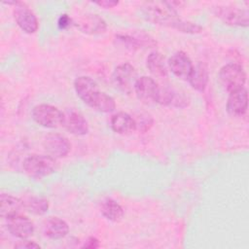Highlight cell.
Instances as JSON below:
<instances>
[{
	"instance_id": "cell-1",
	"label": "cell",
	"mask_w": 249,
	"mask_h": 249,
	"mask_svg": "<svg viewBox=\"0 0 249 249\" xmlns=\"http://www.w3.org/2000/svg\"><path fill=\"white\" fill-rule=\"evenodd\" d=\"M141 13L147 20L155 24L170 27L183 33L196 34L203 29L196 23L181 19L171 2L156 1L145 3L141 7Z\"/></svg>"
},
{
	"instance_id": "cell-2",
	"label": "cell",
	"mask_w": 249,
	"mask_h": 249,
	"mask_svg": "<svg viewBox=\"0 0 249 249\" xmlns=\"http://www.w3.org/2000/svg\"><path fill=\"white\" fill-rule=\"evenodd\" d=\"M22 167L29 177L41 179L55 170L56 160L50 155L33 154L23 160Z\"/></svg>"
},
{
	"instance_id": "cell-3",
	"label": "cell",
	"mask_w": 249,
	"mask_h": 249,
	"mask_svg": "<svg viewBox=\"0 0 249 249\" xmlns=\"http://www.w3.org/2000/svg\"><path fill=\"white\" fill-rule=\"evenodd\" d=\"M218 77L222 87L230 93L244 88L247 76L240 64L231 62L221 67Z\"/></svg>"
},
{
	"instance_id": "cell-4",
	"label": "cell",
	"mask_w": 249,
	"mask_h": 249,
	"mask_svg": "<svg viewBox=\"0 0 249 249\" xmlns=\"http://www.w3.org/2000/svg\"><path fill=\"white\" fill-rule=\"evenodd\" d=\"M137 72L130 63L118 65L112 73V84L116 89L125 94L134 91V86L137 81Z\"/></svg>"
},
{
	"instance_id": "cell-5",
	"label": "cell",
	"mask_w": 249,
	"mask_h": 249,
	"mask_svg": "<svg viewBox=\"0 0 249 249\" xmlns=\"http://www.w3.org/2000/svg\"><path fill=\"white\" fill-rule=\"evenodd\" d=\"M32 118L40 125L47 128H55L62 125L63 112L50 104H38L32 109Z\"/></svg>"
},
{
	"instance_id": "cell-6",
	"label": "cell",
	"mask_w": 249,
	"mask_h": 249,
	"mask_svg": "<svg viewBox=\"0 0 249 249\" xmlns=\"http://www.w3.org/2000/svg\"><path fill=\"white\" fill-rule=\"evenodd\" d=\"M73 25L88 35H99L107 28L106 21L96 14L87 13L73 18Z\"/></svg>"
},
{
	"instance_id": "cell-7",
	"label": "cell",
	"mask_w": 249,
	"mask_h": 249,
	"mask_svg": "<svg viewBox=\"0 0 249 249\" xmlns=\"http://www.w3.org/2000/svg\"><path fill=\"white\" fill-rule=\"evenodd\" d=\"M214 14L223 22L231 26H248V11L232 6H218L214 9Z\"/></svg>"
},
{
	"instance_id": "cell-8",
	"label": "cell",
	"mask_w": 249,
	"mask_h": 249,
	"mask_svg": "<svg viewBox=\"0 0 249 249\" xmlns=\"http://www.w3.org/2000/svg\"><path fill=\"white\" fill-rule=\"evenodd\" d=\"M115 40L119 45L130 51L152 48L157 45V42L144 32H133L132 34L119 33L116 34Z\"/></svg>"
},
{
	"instance_id": "cell-9",
	"label": "cell",
	"mask_w": 249,
	"mask_h": 249,
	"mask_svg": "<svg viewBox=\"0 0 249 249\" xmlns=\"http://www.w3.org/2000/svg\"><path fill=\"white\" fill-rule=\"evenodd\" d=\"M14 18L17 24L25 33L32 34L36 32L39 27V22L35 14L23 2L18 1V3L15 5Z\"/></svg>"
},
{
	"instance_id": "cell-10",
	"label": "cell",
	"mask_w": 249,
	"mask_h": 249,
	"mask_svg": "<svg viewBox=\"0 0 249 249\" xmlns=\"http://www.w3.org/2000/svg\"><path fill=\"white\" fill-rule=\"evenodd\" d=\"M134 92L137 98L144 103H157L160 93V87L153 78L141 76L138 77L135 83Z\"/></svg>"
},
{
	"instance_id": "cell-11",
	"label": "cell",
	"mask_w": 249,
	"mask_h": 249,
	"mask_svg": "<svg viewBox=\"0 0 249 249\" xmlns=\"http://www.w3.org/2000/svg\"><path fill=\"white\" fill-rule=\"evenodd\" d=\"M62 126L71 134L76 136L86 135L89 132V124L83 114L74 108L63 112Z\"/></svg>"
},
{
	"instance_id": "cell-12",
	"label": "cell",
	"mask_w": 249,
	"mask_h": 249,
	"mask_svg": "<svg viewBox=\"0 0 249 249\" xmlns=\"http://www.w3.org/2000/svg\"><path fill=\"white\" fill-rule=\"evenodd\" d=\"M167 66L174 76L185 81H188L194 68V64L191 58L186 53L182 51L174 53L169 57Z\"/></svg>"
},
{
	"instance_id": "cell-13",
	"label": "cell",
	"mask_w": 249,
	"mask_h": 249,
	"mask_svg": "<svg viewBox=\"0 0 249 249\" xmlns=\"http://www.w3.org/2000/svg\"><path fill=\"white\" fill-rule=\"evenodd\" d=\"M44 148L54 159L66 157L71 150V143L65 136L59 133H50L44 139Z\"/></svg>"
},
{
	"instance_id": "cell-14",
	"label": "cell",
	"mask_w": 249,
	"mask_h": 249,
	"mask_svg": "<svg viewBox=\"0 0 249 249\" xmlns=\"http://www.w3.org/2000/svg\"><path fill=\"white\" fill-rule=\"evenodd\" d=\"M6 220L9 232L18 238H28L34 232V225L32 221L22 214L11 216Z\"/></svg>"
},
{
	"instance_id": "cell-15",
	"label": "cell",
	"mask_w": 249,
	"mask_h": 249,
	"mask_svg": "<svg viewBox=\"0 0 249 249\" xmlns=\"http://www.w3.org/2000/svg\"><path fill=\"white\" fill-rule=\"evenodd\" d=\"M74 89L80 99L89 106L100 91L95 81L88 76H80L76 78L74 81Z\"/></svg>"
},
{
	"instance_id": "cell-16",
	"label": "cell",
	"mask_w": 249,
	"mask_h": 249,
	"mask_svg": "<svg viewBox=\"0 0 249 249\" xmlns=\"http://www.w3.org/2000/svg\"><path fill=\"white\" fill-rule=\"evenodd\" d=\"M248 93L245 88L230 92L227 100V111L232 117H241L247 112Z\"/></svg>"
},
{
	"instance_id": "cell-17",
	"label": "cell",
	"mask_w": 249,
	"mask_h": 249,
	"mask_svg": "<svg viewBox=\"0 0 249 249\" xmlns=\"http://www.w3.org/2000/svg\"><path fill=\"white\" fill-rule=\"evenodd\" d=\"M157 103L163 106L185 108L189 105L190 99L184 93L179 92L174 89L160 88V93Z\"/></svg>"
},
{
	"instance_id": "cell-18",
	"label": "cell",
	"mask_w": 249,
	"mask_h": 249,
	"mask_svg": "<svg viewBox=\"0 0 249 249\" xmlns=\"http://www.w3.org/2000/svg\"><path fill=\"white\" fill-rule=\"evenodd\" d=\"M109 123L112 130L118 134H129L136 130L135 119L125 112L115 113Z\"/></svg>"
},
{
	"instance_id": "cell-19",
	"label": "cell",
	"mask_w": 249,
	"mask_h": 249,
	"mask_svg": "<svg viewBox=\"0 0 249 249\" xmlns=\"http://www.w3.org/2000/svg\"><path fill=\"white\" fill-rule=\"evenodd\" d=\"M44 234L51 239H61L69 232L67 223L58 217H49L43 223Z\"/></svg>"
},
{
	"instance_id": "cell-20",
	"label": "cell",
	"mask_w": 249,
	"mask_h": 249,
	"mask_svg": "<svg viewBox=\"0 0 249 249\" xmlns=\"http://www.w3.org/2000/svg\"><path fill=\"white\" fill-rule=\"evenodd\" d=\"M0 204V215L4 219H8L17 214H21L25 209L22 199L7 194L1 195Z\"/></svg>"
},
{
	"instance_id": "cell-21",
	"label": "cell",
	"mask_w": 249,
	"mask_h": 249,
	"mask_svg": "<svg viewBox=\"0 0 249 249\" xmlns=\"http://www.w3.org/2000/svg\"><path fill=\"white\" fill-rule=\"evenodd\" d=\"M99 211L103 217L114 223L121 222L124 216L123 207L110 197H105L100 201Z\"/></svg>"
},
{
	"instance_id": "cell-22",
	"label": "cell",
	"mask_w": 249,
	"mask_h": 249,
	"mask_svg": "<svg viewBox=\"0 0 249 249\" xmlns=\"http://www.w3.org/2000/svg\"><path fill=\"white\" fill-rule=\"evenodd\" d=\"M146 64L149 71L158 78H165L168 74V66L165 61L164 56L157 52L154 51L149 53L146 59Z\"/></svg>"
},
{
	"instance_id": "cell-23",
	"label": "cell",
	"mask_w": 249,
	"mask_h": 249,
	"mask_svg": "<svg viewBox=\"0 0 249 249\" xmlns=\"http://www.w3.org/2000/svg\"><path fill=\"white\" fill-rule=\"evenodd\" d=\"M208 78L209 75L206 65L202 62H198L196 66L194 65L193 71L188 81L194 89L197 91H203L207 86Z\"/></svg>"
},
{
	"instance_id": "cell-24",
	"label": "cell",
	"mask_w": 249,
	"mask_h": 249,
	"mask_svg": "<svg viewBox=\"0 0 249 249\" xmlns=\"http://www.w3.org/2000/svg\"><path fill=\"white\" fill-rule=\"evenodd\" d=\"M22 200L25 209L34 215H43L49 209V201L43 196H28Z\"/></svg>"
},
{
	"instance_id": "cell-25",
	"label": "cell",
	"mask_w": 249,
	"mask_h": 249,
	"mask_svg": "<svg viewBox=\"0 0 249 249\" xmlns=\"http://www.w3.org/2000/svg\"><path fill=\"white\" fill-rule=\"evenodd\" d=\"M89 107L101 113H111L116 109V102L112 96L103 91H99Z\"/></svg>"
},
{
	"instance_id": "cell-26",
	"label": "cell",
	"mask_w": 249,
	"mask_h": 249,
	"mask_svg": "<svg viewBox=\"0 0 249 249\" xmlns=\"http://www.w3.org/2000/svg\"><path fill=\"white\" fill-rule=\"evenodd\" d=\"M57 26L61 30L68 29L69 27L73 26V18L69 17L67 14L60 15V17L57 19Z\"/></svg>"
},
{
	"instance_id": "cell-27",
	"label": "cell",
	"mask_w": 249,
	"mask_h": 249,
	"mask_svg": "<svg viewBox=\"0 0 249 249\" xmlns=\"http://www.w3.org/2000/svg\"><path fill=\"white\" fill-rule=\"evenodd\" d=\"M135 122H136V129L139 128V129H141L143 131L149 129L150 126L152 125V124H153V120H152L151 116H149V115L141 116L140 120L139 121L135 120Z\"/></svg>"
},
{
	"instance_id": "cell-28",
	"label": "cell",
	"mask_w": 249,
	"mask_h": 249,
	"mask_svg": "<svg viewBox=\"0 0 249 249\" xmlns=\"http://www.w3.org/2000/svg\"><path fill=\"white\" fill-rule=\"evenodd\" d=\"M15 248L18 249H33V248H40V245L35 241L28 240L27 238L21 239L18 243L15 244Z\"/></svg>"
},
{
	"instance_id": "cell-29",
	"label": "cell",
	"mask_w": 249,
	"mask_h": 249,
	"mask_svg": "<svg viewBox=\"0 0 249 249\" xmlns=\"http://www.w3.org/2000/svg\"><path fill=\"white\" fill-rule=\"evenodd\" d=\"M100 246L99 240L94 237V236H89L87 238V240L84 242L82 248H87V249H95Z\"/></svg>"
},
{
	"instance_id": "cell-30",
	"label": "cell",
	"mask_w": 249,
	"mask_h": 249,
	"mask_svg": "<svg viewBox=\"0 0 249 249\" xmlns=\"http://www.w3.org/2000/svg\"><path fill=\"white\" fill-rule=\"evenodd\" d=\"M94 4L98 5L99 7H102L104 9H109V8H114L119 4V1L115 0H100L97 2H94Z\"/></svg>"
}]
</instances>
